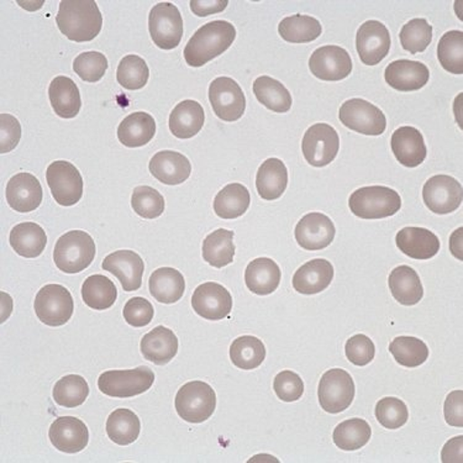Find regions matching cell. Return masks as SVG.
I'll return each instance as SVG.
<instances>
[{
  "mask_svg": "<svg viewBox=\"0 0 463 463\" xmlns=\"http://www.w3.org/2000/svg\"><path fill=\"white\" fill-rule=\"evenodd\" d=\"M56 23L71 42L88 43L99 35L103 15L94 0H62Z\"/></svg>",
  "mask_w": 463,
  "mask_h": 463,
  "instance_id": "cell-1",
  "label": "cell"
},
{
  "mask_svg": "<svg viewBox=\"0 0 463 463\" xmlns=\"http://www.w3.org/2000/svg\"><path fill=\"white\" fill-rule=\"evenodd\" d=\"M236 39V29L225 20L205 24L191 37L184 49L188 66L203 67L215 57L222 55Z\"/></svg>",
  "mask_w": 463,
  "mask_h": 463,
  "instance_id": "cell-2",
  "label": "cell"
},
{
  "mask_svg": "<svg viewBox=\"0 0 463 463\" xmlns=\"http://www.w3.org/2000/svg\"><path fill=\"white\" fill-rule=\"evenodd\" d=\"M96 253V242L92 236L82 230H72L57 240L53 261L60 271L74 275L92 265Z\"/></svg>",
  "mask_w": 463,
  "mask_h": 463,
  "instance_id": "cell-3",
  "label": "cell"
},
{
  "mask_svg": "<svg viewBox=\"0 0 463 463\" xmlns=\"http://www.w3.org/2000/svg\"><path fill=\"white\" fill-rule=\"evenodd\" d=\"M354 215L361 219H384L397 214L402 208L400 193L383 185H371L354 191L349 199Z\"/></svg>",
  "mask_w": 463,
  "mask_h": 463,
  "instance_id": "cell-4",
  "label": "cell"
},
{
  "mask_svg": "<svg viewBox=\"0 0 463 463\" xmlns=\"http://www.w3.org/2000/svg\"><path fill=\"white\" fill-rule=\"evenodd\" d=\"M175 405L179 418L192 424H201L214 414L215 391L205 382H189L179 388Z\"/></svg>",
  "mask_w": 463,
  "mask_h": 463,
  "instance_id": "cell-5",
  "label": "cell"
},
{
  "mask_svg": "<svg viewBox=\"0 0 463 463\" xmlns=\"http://www.w3.org/2000/svg\"><path fill=\"white\" fill-rule=\"evenodd\" d=\"M154 382V371L140 366L135 370L104 372L98 378V388L109 397L133 398L150 390Z\"/></svg>",
  "mask_w": 463,
  "mask_h": 463,
  "instance_id": "cell-6",
  "label": "cell"
},
{
  "mask_svg": "<svg viewBox=\"0 0 463 463\" xmlns=\"http://www.w3.org/2000/svg\"><path fill=\"white\" fill-rule=\"evenodd\" d=\"M354 382L349 372L341 368L326 371L321 377L317 397L321 408L330 414H339L346 411L354 400Z\"/></svg>",
  "mask_w": 463,
  "mask_h": 463,
  "instance_id": "cell-7",
  "label": "cell"
},
{
  "mask_svg": "<svg viewBox=\"0 0 463 463\" xmlns=\"http://www.w3.org/2000/svg\"><path fill=\"white\" fill-rule=\"evenodd\" d=\"M148 30L152 42L162 50H174L184 37V19L172 3H158L148 15Z\"/></svg>",
  "mask_w": 463,
  "mask_h": 463,
  "instance_id": "cell-8",
  "label": "cell"
},
{
  "mask_svg": "<svg viewBox=\"0 0 463 463\" xmlns=\"http://www.w3.org/2000/svg\"><path fill=\"white\" fill-rule=\"evenodd\" d=\"M33 309L39 320L45 326H62L73 316L72 294L63 286L47 285L37 293Z\"/></svg>",
  "mask_w": 463,
  "mask_h": 463,
  "instance_id": "cell-9",
  "label": "cell"
},
{
  "mask_svg": "<svg viewBox=\"0 0 463 463\" xmlns=\"http://www.w3.org/2000/svg\"><path fill=\"white\" fill-rule=\"evenodd\" d=\"M47 184L57 204L72 207L83 197L82 175L69 161H55L47 167Z\"/></svg>",
  "mask_w": 463,
  "mask_h": 463,
  "instance_id": "cell-10",
  "label": "cell"
},
{
  "mask_svg": "<svg viewBox=\"0 0 463 463\" xmlns=\"http://www.w3.org/2000/svg\"><path fill=\"white\" fill-rule=\"evenodd\" d=\"M339 118L341 123L350 130L368 137H380L387 128L383 111L360 98L345 101L340 108Z\"/></svg>",
  "mask_w": 463,
  "mask_h": 463,
  "instance_id": "cell-11",
  "label": "cell"
},
{
  "mask_svg": "<svg viewBox=\"0 0 463 463\" xmlns=\"http://www.w3.org/2000/svg\"><path fill=\"white\" fill-rule=\"evenodd\" d=\"M340 137L329 124H314L304 134L302 150L307 164L314 167H326L339 154Z\"/></svg>",
  "mask_w": 463,
  "mask_h": 463,
  "instance_id": "cell-12",
  "label": "cell"
},
{
  "mask_svg": "<svg viewBox=\"0 0 463 463\" xmlns=\"http://www.w3.org/2000/svg\"><path fill=\"white\" fill-rule=\"evenodd\" d=\"M209 100L219 119L236 121L241 119L246 110V98L239 83L229 77H219L209 86Z\"/></svg>",
  "mask_w": 463,
  "mask_h": 463,
  "instance_id": "cell-13",
  "label": "cell"
},
{
  "mask_svg": "<svg viewBox=\"0 0 463 463\" xmlns=\"http://www.w3.org/2000/svg\"><path fill=\"white\" fill-rule=\"evenodd\" d=\"M422 199L428 209L435 214H449L461 207L462 185L458 179L449 175H434L424 184Z\"/></svg>",
  "mask_w": 463,
  "mask_h": 463,
  "instance_id": "cell-14",
  "label": "cell"
},
{
  "mask_svg": "<svg viewBox=\"0 0 463 463\" xmlns=\"http://www.w3.org/2000/svg\"><path fill=\"white\" fill-rule=\"evenodd\" d=\"M309 69L312 74L326 82H337L347 79L353 72V61L346 50L340 46H323L310 56Z\"/></svg>",
  "mask_w": 463,
  "mask_h": 463,
  "instance_id": "cell-15",
  "label": "cell"
},
{
  "mask_svg": "<svg viewBox=\"0 0 463 463\" xmlns=\"http://www.w3.org/2000/svg\"><path fill=\"white\" fill-rule=\"evenodd\" d=\"M358 56L367 66H376L391 50V33L387 26L377 20H368L358 29L356 35Z\"/></svg>",
  "mask_w": 463,
  "mask_h": 463,
  "instance_id": "cell-16",
  "label": "cell"
},
{
  "mask_svg": "<svg viewBox=\"0 0 463 463\" xmlns=\"http://www.w3.org/2000/svg\"><path fill=\"white\" fill-rule=\"evenodd\" d=\"M193 310L211 321L225 319L232 310V297L229 290L215 282L203 283L192 297Z\"/></svg>",
  "mask_w": 463,
  "mask_h": 463,
  "instance_id": "cell-17",
  "label": "cell"
},
{
  "mask_svg": "<svg viewBox=\"0 0 463 463\" xmlns=\"http://www.w3.org/2000/svg\"><path fill=\"white\" fill-rule=\"evenodd\" d=\"M335 225L323 213H309L303 216L294 230L297 242L307 251L326 249L335 239Z\"/></svg>",
  "mask_w": 463,
  "mask_h": 463,
  "instance_id": "cell-18",
  "label": "cell"
},
{
  "mask_svg": "<svg viewBox=\"0 0 463 463\" xmlns=\"http://www.w3.org/2000/svg\"><path fill=\"white\" fill-rule=\"evenodd\" d=\"M104 271L117 277L125 292H135L143 286L145 263L140 255L131 250H119L108 255L101 263Z\"/></svg>",
  "mask_w": 463,
  "mask_h": 463,
  "instance_id": "cell-19",
  "label": "cell"
},
{
  "mask_svg": "<svg viewBox=\"0 0 463 463\" xmlns=\"http://www.w3.org/2000/svg\"><path fill=\"white\" fill-rule=\"evenodd\" d=\"M6 202L13 211L30 213L39 208L43 203V192L39 179L32 174L15 175L9 179L5 188Z\"/></svg>",
  "mask_w": 463,
  "mask_h": 463,
  "instance_id": "cell-20",
  "label": "cell"
},
{
  "mask_svg": "<svg viewBox=\"0 0 463 463\" xmlns=\"http://www.w3.org/2000/svg\"><path fill=\"white\" fill-rule=\"evenodd\" d=\"M51 444L64 454H79L87 448L90 432L87 425L79 418L61 417L51 424Z\"/></svg>",
  "mask_w": 463,
  "mask_h": 463,
  "instance_id": "cell-21",
  "label": "cell"
},
{
  "mask_svg": "<svg viewBox=\"0 0 463 463\" xmlns=\"http://www.w3.org/2000/svg\"><path fill=\"white\" fill-rule=\"evenodd\" d=\"M385 82L401 92H414L429 82L430 72L418 61L398 60L388 64L384 71Z\"/></svg>",
  "mask_w": 463,
  "mask_h": 463,
  "instance_id": "cell-22",
  "label": "cell"
},
{
  "mask_svg": "<svg viewBox=\"0 0 463 463\" xmlns=\"http://www.w3.org/2000/svg\"><path fill=\"white\" fill-rule=\"evenodd\" d=\"M392 151L404 167L414 168L427 158V145L418 128L402 127L397 128L391 138Z\"/></svg>",
  "mask_w": 463,
  "mask_h": 463,
  "instance_id": "cell-23",
  "label": "cell"
},
{
  "mask_svg": "<svg viewBox=\"0 0 463 463\" xmlns=\"http://www.w3.org/2000/svg\"><path fill=\"white\" fill-rule=\"evenodd\" d=\"M395 243L404 255L414 260H430L440 251V240L425 228L408 226L395 236Z\"/></svg>",
  "mask_w": 463,
  "mask_h": 463,
  "instance_id": "cell-24",
  "label": "cell"
},
{
  "mask_svg": "<svg viewBox=\"0 0 463 463\" xmlns=\"http://www.w3.org/2000/svg\"><path fill=\"white\" fill-rule=\"evenodd\" d=\"M148 168L157 181L167 185L182 184L192 174V165L188 158L171 150L157 152L151 158Z\"/></svg>",
  "mask_w": 463,
  "mask_h": 463,
  "instance_id": "cell-25",
  "label": "cell"
},
{
  "mask_svg": "<svg viewBox=\"0 0 463 463\" xmlns=\"http://www.w3.org/2000/svg\"><path fill=\"white\" fill-rule=\"evenodd\" d=\"M334 279V267L324 259H316L300 267L293 276V288L300 294L312 296L324 292Z\"/></svg>",
  "mask_w": 463,
  "mask_h": 463,
  "instance_id": "cell-26",
  "label": "cell"
},
{
  "mask_svg": "<svg viewBox=\"0 0 463 463\" xmlns=\"http://www.w3.org/2000/svg\"><path fill=\"white\" fill-rule=\"evenodd\" d=\"M178 339L168 327L157 326L141 340V354L150 363L164 366L174 360L178 353Z\"/></svg>",
  "mask_w": 463,
  "mask_h": 463,
  "instance_id": "cell-27",
  "label": "cell"
},
{
  "mask_svg": "<svg viewBox=\"0 0 463 463\" xmlns=\"http://www.w3.org/2000/svg\"><path fill=\"white\" fill-rule=\"evenodd\" d=\"M282 272L279 266L269 257L253 260L246 267L245 283L257 296H269L279 288Z\"/></svg>",
  "mask_w": 463,
  "mask_h": 463,
  "instance_id": "cell-28",
  "label": "cell"
},
{
  "mask_svg": "<svg viewBox=\"0 0 463 463\" xmlns=\"http://www.w3.org/2000/svg\"><path fill=\"white\" fill-rule=\"evenodd\" d=\"M49 98L55 114L63 119L76 118L82 108L79 87L70 77L53 79L49 87Z\"/></svg>",
  "mask_w": 463,
  "mask_h": 463,
  "instance_id": "cell-29",
  "label": "cell"
},
{
  "mask_svg": "<svg viewBox=\"0 0 463 463\" xmlns=\"http://www.w3.org/2000/svg\"><path fill=\"white\" fill-rule=\"evenodd\" d=\"M288 185V170L279 158H269L260 165L256 175V188L265 201L282 197Z\"/></svg>",
  "mask_w": 463,
  "mask_h": 463,
  "instance_id": "cell-30",
  "label": "cell"
},
{
  "mask_svg": "<svg viewBox=\"0 0 463 463\" xmlns=\"http://www.w3.org/2000/svg\"><path fill=\"white\" fill-rule=\"evenodd\" d=\"M156 134V121L145 111L128 115L118 128V138L124 146L143 147L150 143Z\"/></svg>",
  "mask_w": 463,
  "mask_h": 463,
  "instance_id": "cell-31",
  "label": "cell"
},
{
  "mask_svg": "<svg viewBox=\"0 0 463 463\" xmlns=\"http://www.w3.org/2000/svg\"><path fill=\"white\" fill-rule=\"evenodd\" d=\"M204 109L198 101L184 100L175 106L170 115V130L177 138H191L199 134L204 125Z\"/></svg>",
  "mask_w": 463,
  "mask_h": 463,
  "instance_id": "cell-32",
  "label": "cell"
},
{
  "mask_svg": "<svg viewBox=\"0 0 463 463\" xmlns=\"http://www.w3.org/2000/svg\"><path fill=\"white\" fill-rule=\"evenodd\" d=\"M388 285L393 298L402 306L411 307L424 297L420 277L409 266H400L391 272Z\"/></svg>",
  "mask_w": 463,
  "mask_h": 463,
  "instance_id": "cell-33",
  "label": "cell"
},
{
  "mask_svg": "<svg viewBox=\"0 0 463 463\" xmlns=\"http://www.w3.org/2000/svg\"><path fill=\"white\" fill-rule=\"evenodd\" d=\"M151 296L164 304L177 303L185 292V280L178 269L162 267L152 273L148 279Z\"/></svg>",
  "mask_w": 463,
  "mask_h": 463,
  "instance_id": "cell-34",
  "label": "cell"
},
{
  "mask_svg": "<svg viewBox=\"0 0 463 463\" xmlns=\"http://www.w3.org/2000/svg\"><path fill=\"white\" fill-rule=\"evenodd\" d=\"M12 249L25 259H35L45 251L47 235L36 222H22L12 229L9 236Z\"/></svg>",
  "mask_w": 463,
  "mask_h": 463,
  "instance_id": "cell-35",
  "label": "cell"
},
{
  "mask_svg": "<svg viewBox=\"0 0 463 463\" xmlns=\"http://www.w3.org/2000/svg\"><path fill=\"white\" fill-rule=\"evenodd\" d=\"M234 232L226 229H218L209 234L203 242L202 249L205 262L215 269H222L234 262Z\"/></svg>",
  "mask_w": 463,
  "mask_h": 463,
  "instance_id": "cell-36",
  "label": "cell"
},
{
  "mask_svg": "<svg viewBox=\"0 0 463 463\" xmlns=\"http://www.w3.org/2000/svg\"><path fill=\"white\" fill-rule=\"evenodd\" d=\"M251 203L249 189L241 184H232L222 188L214 199V212L219 218L238 219L245 214Z\"/></svg>",
  "mask_w": 463,
  "mask_h": 463,
  "instance_id": "cell-37",
  "label": "cell"
},
{
  "mask_svg": "<svg viewBox=\"0 0 463 463\" xmlns=\"http://www.w3.org/2000/svg\"><path fill=\"white\" fill-rule=\"evenodd\" d=\"M257 100L275 113H287L292 108V94L279 80L269 76L259 77L253 82Z\"/></svg>",
  "mask_w": 463,
  "mask_h": 463,
  "instance_id": "cell-38",
  "label": "cell"
},
{
  "mask_svg": "<svg viewBox=\"0 0 463 463\" xmlns=\"http://www.w3.org/2000/svg\"><path fill=\"white\" fill-rule=\"evenodd\" d=\"M141 422L130 409H117L107 420V434L117 445L128 446L137 440Z\"/></svg>",
  "mask_w": 463,
  "mask_h": 463,
  "instance_id": "cell-39",
  "label": "cell"
},
{
  "mask_svg": "<svg viewBox=\"0 0 463 463\" xmlns=\"http://www.w3.org/2000/svg\"><path fill=\"white\" fill-rule=\"evenodd\" d=\"M323 28L319 20L313 16L296 14L285 18L279 25V33L283 40L292 43H307L321 35Z\"/></svg>",
  "mask_w": 463,
  "mask_h": 463,
  "instance_id": "cell-40",
  "label": "cell"
},
{
  "mask_svg": "<svg viewBox=\"0 0 463 463\" xmlns=\"http://www.w3.org/2000/svg\"><path fill=\"white\" fill-rule=\"evenodd\" d=\"M82 298L86 306L94 310L109 309L117 302L118 289L106 276H90L83 282Z\"/></svg>",
  "mask_w": 463,
  "mask_h": 463,
  "instance_id": "cell-41",
  "label": "cell"
},
{
  "mask_svg": "<svg viewBox=\"0 0 463 463\" xmlns=\"http://www.w3.org/2000/svg\"><path fill=\"white\" fill-rule=\"evenodd\" d=\"M230 358L240 370H255L265 361V345L255 336H240L230 346Z\"/></svg>",
  "mask_w": 463,
  "mask_h": 463,
  "instance_id": "cell-42",
  "label": "cell"
},
{
  "mask_svg": "<svg viewBox=\"0 0 463 463\" xmlns=\"http://www.w3.org/2000/svg\"><path fill=\"white\" fill-rule=\"evenodd\" d=\"M372 430L370 424L364 419L354 418L337 425L334 430V444L344 451H356L371 440Z\"/></svg>",
  "mask_w": 463,
  "mask_h": 463,
  "instance_id": "cell-43",
  "label": "cell"
},
{
  "mask_svg": "<svg viewBox=\"0 0 463 463\" xmlns=\"http://www.w3.org/2000/svg\"><path fill=\"white\" fill-rule=\"evenodd\" d=\"M390 351L398 364L409 368L421 366L430 354L428 345L414 336L395 337L390 345Z\"/></svg>",
  "mask_w": 463,
  "mask_h": 463,
  "instance_id": "cell-44",
  "label": "cell"
},
{
  "mask_svg": "<svg viewBox=\"0 0 463 463\" xmlns=\"http://www.w3.org/2000/svg\"><path fill=\"white\" fill-rule=\"evenodd\" d=\"M53 400L64 408H76L82 405L90 395V385L82 376L69 374L57 381L53 387Z\"/></svg>",
  "mask_w": 463,
  "mask_h": 463,
  "instance_id": "cell-45",
  "label": "cell"
},
{
  "mask_svg": "<svg viewBox=\"0 0 463 463\" xmlns=\"http://www.w3.org/2000/svg\"><path fill=\"white\" fill-rule=\"evenodd\" d=\"M438 59L442 69L452 74L463 73V33L452 30L442 35L438 45Z\"/></svg>",
  "mask_w": 463,
  "mask_h": 463,
  "instance_id": "cell-46",
  "label": "cell"
},
{
  "mask_svg": "<svg viewBox=\"0 0 463 463\" xmlns=\"http://www.w3.org/2000/svg\"><path fill=\"white\" fill-rule=\"evenodd\" d=\"M148 79H150V70L146 61L140 56L128 55L120 61L117 70V80L125 90H141L146 86Z\"/></svg>",
  "mask_w": 463,
  "mask_h": 463,
  "instance_id": "cell-47",
  "label": "cell"
},
{
  "mask_svg": "<svg viewBox=\"0 0 463 463\" xmlns=\"http://www.w3.org/2000/svg\"><path fill=\"white\" fill-rule=\"evenodd\" d=\"M402 47L411 55L424 52L432 40V26L427 19H413L401 30Z\"/></svg>",
  "mask_w": 463,
  "mask_h": 463,
  "instance_id": "cell-48",
  "label": "cell"
},
{
  "mask_svg": "<svg viewBox=\"0 0 463 463\" xmlns=\"http://www.w3.org/2000/svg\"><path fill=\"white\" fill-rule=\"evenodd\" d=\"M165 205L164 195L148 185L135 188L131 195V207L138 216L144 219L158 218L164 214Z\"/></svg>",
  "mask_w": 463,
  "mask_h": 463,
  "instance_id": "cell-49",
  "label": "cell"
},
{
  "mask_svg": "<svg viewBox=\"0 0 463 463\" xmlns=\"http://www.w3.org/2000/svg\"><path fill=\"white\" fill-rule=\"evenodd\" d=\"M109 63L103 53L97 51L83 52L76 57L73 62V71L79 74L80 80L84 82H99L106 74Z\"/></svg>",
  "mask_w": 463,
  "mask_h": 463,
  "instance_id": "cell-50",
  "label": "cell"
},
{
  "mask_svg": "<svg viewBox=\"0 0 463 463\" xmlns=\"http://www.w3.org/2000/svg\"><path fill=\"white\" fill-rule=\"evenodd\" d=\"M376 418L382 427L397 430L407 424L408 407L403 401L394 397L383 398L376 405Z\"/></svg>",
  "mask_w": 463,
  "mask_h": 463,
  "instance_id": "cell-51",
  "label": "cell"
},
{
  "mask_svg": "<svg viewBox=\"0 0 463 463\" xmlns=\"http://www.w3.org/2000/svg\"><path fill=\"white\" fill-rule=\"evenodd\" d=\"M273 390L277 397L286 403L299 401L304 393V383L299 374L293 371H282L273 381Z\"/></svg>",
  "mask_w": 463,
  "mask_h": 463,
  "instance_id": "cell-52",
  "label": "cell"
},
{
  "mask_svg": "<svg viewBox=\"0 0 463 463\" xmlns=\"http://www.w3.org/2000/svg\"><path fill=\"white\" fill-rule=\"evenodd\" d=\"M345 353H346L347 360L354 366H367L373 361L376 356V346L370 337L358 334L347 340L346 346H345Z\"/></svg>",
  "mask_w": 463,
  "mask_h": 463,
  "instance_id": "cell-53",
  "label": "cell"
},
{
  "mask_svg": "<svg viewBox=\"0 0 463 463\" xmlns=\"http://www.w3.org/2000/svg\"><path fill=\"white\" fill-rule=\"evenodd\" d=\"M123 316L128 326L143 327L148 326L154 319L155 310L147 299L135 297L125 304Z\"/></svg>",
  "mask_w": 463,
  "mask_h": 463,
  "instance_id": "cell-54",
  "label": "cell"
},
{
  "mask_svg": "<svg viewBox=\"0 0 463 463\" xmlns=\"http://www.w3.org/2000/svg\"><path fill=\"white\" fill-rule=\"evenodd\" d=\"M22 138V125L10 114L0 115V154L14 150Z\"/></svg>",
  "mask_w": 463,
  "mask_h": 463,
  "instance_id": "cell-55",
  "label": "cell"
},
{
  "mask_svg": "<svg viewBox=\"0 0 463 463\" xmlns=\"http://www.w3.org/2000/svg\"><path fill=\"white\" fill-rule=\"evenodd\" d=\"M445 420L451 427H463V391L451 392L446 397L444 407Z\"/></svg>",
  "mask_w": 463,
  "mask_h": 463,
  "instance_id": "cell-56",
  "label": "cell"
},
{
  "mask_svg": "<svg viewBox=\"0 0 463 463\" xmlns=\"http://www.w3.org/2000/svg\"><path fill=\"white\" fill-rule=\"evenodd\" d=\"M228 5V0H192L191 9L194 15L204 18V16L224 12Z\"/></svg>",
  "mask_w": 463,
  "mask_h": 463,
  "instance_id": "cell-57",
  "label": "cell"
},
{
  "mask_svg": "<svg viewBox=\"0 0 463 463\" xmlns=\"http://www.w3.org/2000/svg\"><path fill=\"white\" fill-rule=\"evenodd\" d=\"M463 436H458V438L451 439V440L446 442L444 449H442L441 458L442 462H458L462 463Z\"/></svg>",
  "mask_w": 463,
  "mask_h": 463,
  "instance_id": "cell-58",
  "label": "cell"
}]
</instances>
